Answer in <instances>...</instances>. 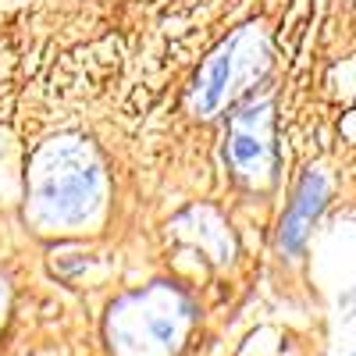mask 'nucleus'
I'll return each mask as SVG.
<instances>
[{"label": "nucleus", "mask_w": 356, "mask_h": 356, "mask_svg": "<svg viewBox=\"0 0 356 356\" xmlns=\"http://www.w3.org/2000/svg\"><path fill=\"white\" fill-rule=\"evenodd\" d=\"M104 203V171L93 146L82 139H54L29 171V218L40 228H79Z\"/></svg>", "instance_id": "f257e3e1"}, {"label": "nucleus", "mask_w": 356, "mask_h": 356, "mask_svg": "<svg viewBox=\"0 0 356 356\" xmlns=\"http://www.w3.org/2000/svg\"><path fill=\"white\" fill-rule=\"evenodd\" d=\"M193 324V303L171 285H150L118 300L107 339L118 356H175Z\"/></svg>", "instance_id": "f03ea898"}, {"label": "nucleus", "mask_w": 356, "mask_h": 356, "mask_svg": "<svg viewBox=\"0 0 356 356\" xmlns=\"http://www.w3.org/2000/svg\"><path fill=\"white\" fill-rule=\"evenodd\" d=\"M267 65V40L260 25H243L214 47V54L203 61L196 86H193V111L200 118H214L253 82Z\"/></svg>", "instance_id": "7ed1b4c3"}, {"label": "nucleus", "mask_w": 356, "mask_h": 356, "mask_svg": "<svg viewBox=\"0 0 356 356\" xmlns=\"http://www.w3.org/2000/svg\"><path fill=\"white\" fill-rule=\"evenodd\" d=\"M228 161L235 175L250 186H264L271 175V114L267 104H250L232 118L228 129Z\"/></svg>", "instance_id": "20e7f679"}, {"label": "nucleus", "mask_w": 356, "mask_h": 356, "mask_svg": "<svg viewBox=\"0 0 356 356\" xmlns=\"http://www.w3.org/2000/svg\"><path fill=\"white\" fill-rule=\"evenodd\" d=\"M321 203H324V178L310 171V175L303 178L300 193H296L292 207H289L285 225H282V246H285V253H296V250L303 246V235H307V228L314 225Z\"/></svg>", "instance_id": "39448f33"}, {"label": "nucleus", "mask_w": 356, "mask_h": 356, "mask_svg": "<svg viewBox=\"0 0 356 356\" xmlns=\"http://www.w3.org/2000/svg\"><path fill=\"white\" fill-rule=\"evenodd\" d=\"M4 314H8V285L0 278V321H4Z\"/></svg>", "instance_id": "423d86ee"}]
</instances>
